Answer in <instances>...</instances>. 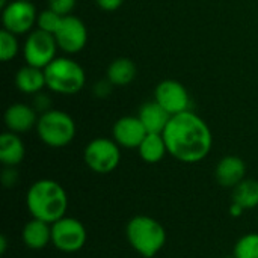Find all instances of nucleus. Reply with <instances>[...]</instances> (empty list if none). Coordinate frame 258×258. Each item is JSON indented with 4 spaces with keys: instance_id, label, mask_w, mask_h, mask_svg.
Wrapping results in <instances>:
<instances>
[{
    "instance_id": "obj_1",
    "label": "nucleus",
    "mask_w": 258,
    "mask_h": 258,
    "mask_svg": "<svg viewBox=\"0 0 258 258\" xmlns=\"http://www.w3.org/2000/svg\"><path fill=\"white\" fill-rule=\"evenodd\" d=\"M163 138L168 154L189 165L204 160L213 147V135L209 124L194 110L171 116Z\"/></svg>"
},
{
    "instance_id": "obj_2",
    "label": "nucleus",
    "mask_w": 258,
    "mask_h": 258,
    "mask_svg": "<svg viewBox=\"0 0 258 258\" xmlns=\"http://www.w3.org/2000/svg\"><path fill=\"white\" fill-rule=\"evenodd\" d=\"M26 207L32 218L53 224L67 216L68 195L57 181L41 178L27 189Z\"/></svg>"
},
{
    "instance_id": "obj_3",
    "label": "nucleus",
    "mask_w": 258,
    "mask_h": 258,
    "mask_svg": "<svg viewBox=\"0 0 258 258\" xmlns=\"http://www.w3.org/2000/svg\"><path fill=\"white\" fill-rule=\"evenodd\" d=\"M128 245L141 257H156L166 245V230L154 218L145 215L133 216L125 225Z\"/></svg>"
},
{
    "instance_id": "obj_4",
    "label": "nucleus",
    "mask_w": 258,
    "mask_h": 258,
    "mask_svg": "<svg viewBox=\"0 0 258 258\" xmlns=\"http://www.w3.org/2000/svg\"><path fill=\"white\" fill-rule=\"evenodd\" d=\"M47 88L60 95H74L86 83V73L80 63L70 57H56L44 68Z\"/></svg>"
},
{
    "instance_id": "obj_5",
    "label": "nucleus",
    "mask_w": 258,
    "mask_h": 258,
    "mask_svg": "<svg viewBox=\"0 0 258 258\" xmlns=\"http://www.w3.org/2000/svg\"><path fill=\"white\" fill-rule=\"evenodd\" d=\"M36 133L44 145L50 148H63L74 141L77 127L71 115L63 110L50 109L39 115Z\"/></svg>"
},
{
    "instance_id": "obj_6",
    "label": "nucleus",
    "mask_w": 258,
    "mask_h": 258,
    "mask_svg": "<svg viewBox=\"0 0 258 258\" xmlns=\"http://www.w3.org/2000/svg\"><path fill=\"white\" fill-rule=\"evenodd\" d=\"M86 166L100 175L113 172L121 163V147L109 138H95L83 150Z\"/></svg>"
},
{
    "instance_id": "obj_7",
    "label": "nucleus",
    "mask_w": 258,
    "mask_h": 258,
    "mask_svg": "<svg viewBox=\"0 0 258 258\" xmlns=\"http://www.w3.org/2000/svg\"><path fill=\"white\" fill-rule=\"evenodd\" d=\"M88 240L85 225L70 216H63L51 224V245L65 254L79 252Z\"/></svg>"
},
{
    "instance_id": "obj_8",
    "label": "nucleus",
    "mask_w": 258,
    "mask_h": 258,
    "mask_svg": "<svg viewBox=\"0 0 258 258\" xmlns=\"http://www.w3.org/2000/svg\"><path fill=\"white\" fill-rule=\"evenodd\" d=\"M57 48L59 45L56 42L54 35L36 29L27 35L23 45V56L27 65L44 70L57 57Z\"/></svg>"
},
{
    "instance_id": "obj_9",
    "label": "nucleus",
    "mask_w": 258,
    "mask_h": 258,
    "mask_svg": "<svg viewBox=\"0 0 258 258\" xmlns=\"http://www.w3.org/2000/svg\"><path fill=\"white\" fill-rule=\"evenodd\" d=\"M38 14L32 2L26 0H11L2 9V23L3 29L14 35H24L32 30L36 24Z\"/></svg>"
},
{
    "instance_id": "obj_10",
    "label": "nucleus",
    "mask_w": 258,
    "mask_h": 258,
    "mask_svg": "<svg viewBox=\"0 0 258 258\" xmlns=\"http://www.w3.org/2000/svg\"><path fill=\"white\" fill-rule=\"evenodd\" d=\"M154 100L171 115H178L192 110L190 97L183 83L174 79L162 80L154 89Z\"/></svg>"
},
{
    "instance_id": "obj_11",
    "label": "nucleus",
    "mask_w": 258,
    "mask_h": 258,
    "mask_svg": "<svg viewBox=\"0 0 258 258\" xmlns=\"http://www.w3.org/2000/svg\"><path fill=\"white\" fill-rule=\"evenodd\" d=\"M59 48L68 54L80 53L88 42V29L85 23L76 15H67L62 18L57 32L54 33Z\"/></svg>"
},
{
    "instance_id": "obj_12",
    "label": "nucleus",
    "mask_w": 258,
    "mask_h": 258,
    "mask_svg": "<svg viewBox=\"0 0 258 258\" xmlns=\"http://www.w3.org/2000/svg\"><path fill=\"white\" fill-rule=\"evenodd\" d=\"M112 135H113V141L121 148H127V150L136 148L138 150V147L147 136V130L138 116L127 115V116L116 119V122L113 124V128H112Z\"/></svg>"
},
{
    "instance_id": "obj_13",
    "label": "nucleus",
    "mask_w": 258,
    "mask_h": 258,
    "mask_svg": "<svg viewBox=\"0 0 258 258\" xmlns=\"http://www.w3.org/2000/svg\"><path fill=\"white\" fill-rule=\"evenodd\" d=\"M36 113L38 112L33 109V106L24 103H14L5 112V125L8 132L17 135L27 133L32 128H36L38 118H39Z\"/></svg>"
},
{
    "instance_id": "obj_14",
    "label": "nucleus",
    "mask_w": 258,
    "mask_h": 258,
    "mask_svg": "<svg viewBox=\"0 0 258 258\" xmlns=\"http://www.w3.org/2000/svg\"><path fill=\"white\" fill-rule=\"evenodd\" d=\"M215 178L222 187L234 189L246 178V163L239 156H225L215 168Z\"/></svg>"
},
{
    "instance_id": "obj_15",
    "label": "nucleus",
    "mask_w": 258,
    "mask_h": 258,
    "mask_svg": "<svg viewBox=\"0 0 258 258\" xmlns=\"http://www.w3.org/2000/svg\"><path fill=\"white\" fill-rule=\"evenodd\" d=\"M23 243L32 251H41L51 243V224L32 218L21 230Z\"/></svg>"
},
{
    "instance_id": "obj_16",
    "label": "nucleus",
    "mask_w": 258,
    "mask_h": 258,
    "mask_svg": "<svg viewBox=\"0 0 258 258\" xmlns=\"http://www.w3.org/2000/svg\"><path fill=\"white\" fill-rule=\"evenodd\" d=\"M138 118L144 124L147 133H163L171 119V115L154 100L141 106Z\"/></svg>"
},
{
    "instance_id": "obj_17",
    "label": "nucleus",
    "mask_w": 258,
    "mask_h": 258,
    "mask_svg": "<svg viewBox=\"0 0 258 258\" xmlns=\"http://www.w3.org/2000/svg\"><path fill=\"white\" fill-rule=\"evenodd\" d=\"M15 86L20 92L27 95H36L44 88H47L45 73L42 68H36L32 65L21 67L15 74Z\"/></svg>"
},
{
    "instance_id": "obj_18",
    "label": "nucleus",
    "mask_w": 258,
    "mask_h": 258,
    "mask_svg": "<svg viewBox=\"0 0 258 258\" xmlns=\"http://www.w3.org/2000/svg\"><path fill=\"white\" fill-rule=\"evenodd\" d=\"M26 156V147L20 135L12 132H5L0 136V162L3 166L15 168L23 162Z\"/></svg>"
},
{
    "instance_id": "obj_19",
    "label": "nucleus",
    "mask_w": 258,
    "mask_h": 258,
    "mask_svg": "<svg viewBox=\"0 0 258 258\" xmlns=\"http://www.w3.org/2000/svg\"><path fill=\"white\" fill-rule=\"evenodd\" d=\"M139 157L145 163H159L168 154V147L163 138V133H147L141 145L138 147Z\"/></svg>"
},
{
    "instance_id": "obj_20",
    "label": "nucleus",
    "mask_w": 258,
    "mask_h": 258,
    "mask_svg": "<svg viewBox=\"0 0 258 258\" xmlns=\"http://www.w3.org/2000/svg\"><path fill=\"white\" fill-rule=\"evenodd\" d=\"M136 65L128 57H116L110 62L106 71V79L113 86H127L136 77Z\"/></svg>"
},
{
    "instance_id": "obj_21",
    "label": "nucleus",
    "mask_w": 258,
    "mask_h": 258,
    "mask_svg": "<svg viewBox=\"0 0 258 258\" xmlns=\"http://www.w3.org/2000/svg\"><path fill=\"white\" fill-rule=\"evenodd\" d=\"M233 203H237L245 210L258 207V180L245 178L233 189Z\"/></svg>"
},
{
    "instance_id": "obj_22",
    "label": "nucleus",
    "mask_w": 258,
    "mask_h": 258,
    "mask_svg": "<svg viewBox=\"0 0 258 258\" xmlns=\"http://www.w3.org/2000/svg\"><path fill=\"white\" fill-rule=\"evenodd\" d=\"M233 257L258 258V233H248L242 236L233 248Z\"/></svg>"
},
{
    "instance_id": "obj_23",
    "label": "nucleus",
    "mask_w": 258,
    "mask_h": 258,
    "mask_svg": "<svg viewBox=\"0 0 258 258\" xmlns=\"http://www.w3.org/2000/svg\"><path fill=\"white\" fill-rule=\"evenodd\" d=\"M20 51V44L17 39V35L8 32L6 29H2L0 32V59L3 62L12 60Z\"/></svg>"
},
{
    "instance_id": "obj_24",
    "label": "nucleus",
    "mask_w": 258,
    "mask_h": 258,
    "mask_svg": "<svg viewBox=\"0 0 258 258\" xmlns=\"http://www.w3.org/2000/svg\"><path fill=\"white\" fill-rule=\"evenodd\" d=\"M62 18H63L62 15H59L57 12H54V11H51L50 8H47V9H44V11H41V12L38 14L36 26H38L39 30H44V32H47V33L54 35V33L57 32L59 26H60Z\"/></svg>"
},
{
    "instance_id": "obj_25",
    "label": "nucleus",
    "mask_w": 258,
    "mask_h": 258,
    "mask_svg": "<svg viewBox=\"0 0 258 258\" xmlns=\"http://www.w3.org/2000/svg\"><path fill=\"white\" fill-rule=\"evenodd\" d=\"M47 5L51 11L57 12L62 17L71 15V12L74 11L77 0H47Z\"/></svg>"
},
{
    "instance_id": "obj_26",
    "label": "nucleus",
    "mask_w": 258,
    "mask_h": 258,
    "mask_svg": "<svg viewBox=\"0 0 258 258\" xmlns=\"http://www.w3.org/2000/svg\"><path fill=\"white\" fill-rule=\"evenodd\" d=\"M50 104H51V101H50L48 95H44V94L38 92V94L35 95V100H33V104H32V106H33V109H35L36 112L44 113V112H47V110L51 109Z\"/></svg>"
},
{
    "instance_id": "obj_27",
    "label": "nucleus",
    "mask_w": 258,
    "mask_h": 258,
    "mask_svg": "<svg viewBox=\"0 0 258 258\" xmlns=\"http://www.w3.org/2000/svg\"><path fill=\"white\" fill-rule=\"evenodd\" d=\"M18 180V174L15 171V168H11V166H5L3 169V174H2V183L5 187H12Z\"/></svg>"
},
{
    "instance_id": "obj_28",
    "label": "nucleus",
    "mask_w": 258,
    "mask_h": 258,
    "mask_svg": "<svg viewBox=\"0 0 258 258\" xmlns=\"http://www.w3.org/2000/svg\"><path fill=\"white\" fill-rule=\"evenodd\" d=\"M95 3L101 11L113 12V11H116V9H119L122 6L124 0H95Z\"/></svg>"
},
{
    "instance_id": "obj_29",
    "label": "nucleus",
    "mask_w": 258,
    "mask_h": 258,
    "mask_svg": "<svg viewBox=\"0 0 258 258\" xmlns=\"http://www.w3.org/2000/svg\"><path fill=\"white\" fill-rule=\"evenodd\" d=\"M112 86H113V85L106 79V80H101V82L95 83V86H94V92H95V95H97V97L104 98V97H107V95L110 94Z\"/></svg>"
},
{
    "instance_id": "obj_30",
    "label": "nucleus",
    "mask_w": 258,
    "mask_h": 258,
    "mask_svg": "<svg viewBox=\"0 0 258 258\" xmlns=\"http://www.w3.org/2000/svg\"><path fill=\"white\" fill-rule=\"evenodd\" d=\"M243 212H245V209L242 206H239L237 203H231V206H230V215L233 218H240L243 215Z\"/></svg>"
},
{
    "instance_id": "obj_31",
    "label": "nucleus",
    "mask_w": 258,
    "mask_h": 258,
    "mask_svg": "<svg viewBox=\"0 0 258 258\" xmlns=\"http://www.w3.org/2000/svg\"><path fill=\"white\" fill-rule=\"evenodd\" d=\"M8 249V242H6V236H0V254L3 255Z\"/></svg>"
},
{
    "instance_id": "obj_32",
    "label": "nucleus",
    "mask_w": 258,
    "mask_h": 258,
    "mask_svg": "<svg viewBox=\"0 0 258 258\" xmlns=\"http://www.w3.org/2000/svg\"><path fill=\"white\" fill-rule=\"evenodd\" d=\"M8 3H9V0H0V8L3 9V8H5V6L8 5Z\"/></svg>"
},
{
    "instance_id": "obj_33",
    "label": "nucleus",
    "mask_w": 258,
    "mask_h": 258,
    "mask_svg": "<svg viewBox=\"0 0 258 258\" xmlns=\"http://www.w3.org/2000/svg\"><path fill=\"white\" fill-rule=\"evenodd\" d=\"M26 2H32V0H26Z\"/></svg>"
}]
</instances>
